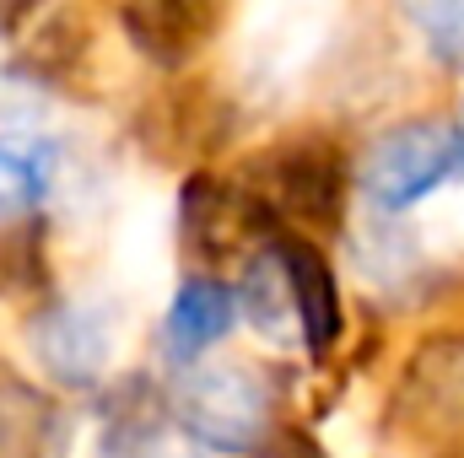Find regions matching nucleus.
I'll return each mask as SVG.
<instances>
[{
    "mask_svg": "<svg viewBox=\"0 0 464 458\" xmlns=\"http://www.w3.org/2000/svg\"><path fill=\"white\" fill-rule=\"evenodd\" d=\"M351 178L367 195V205L383 216H400L411 205H432V195L464 184V109L454 124L416 119V124L383 129L362 151Z\"/></svg>",
    "mask_w": 464,
    "mask_h": 458,
    "instance_id": "nucleus-1",
    "label": "nucleus"
},
{
    "mask_svg": "<svg viewBox=\"0 0 464 458\" xmlns=\"http://www.w3.org/2000/svg\"><path fill=\"white\" fill-rule=\"evenodd\" d=\"M405 22L427 38V49L464 71V0H438V5H405Z\"/></svg>",
    "mask_w": 464,
    "mask_h": 458,
    "instance_id": "nucleus-12",
    "label": "nucleus"
},
{
    "mask_svg": "<svg viewBox=\"0 0 464 458\" xmlns=\"http://www.w3.org/2000/svg\"><path fill=\"white\" fill-rule=\"evenodd\" d=\"M237 319H243V313H237V291L222 286V281H211V275H195V281H184L179 297L168 302L162 340H168V350H173L179 361H195V356H206L211 345L227 340Z\"/></svg>",
    "mask_w": 464,
    "mask_h": 458,
    "instance_id": "nucleus-9",
    "label": "nucleus"
},
{
    "mask_svg": "<svg viewBox=\"0 0 464 458\" xmlns=\"http://www.w3.org/2000/svg\"><path fill=\"white\" fill-rule=\"evenodd\" d=\"M38 405L22 394V383L16 388H5L0 383V453H16L22 448V437H27V415H33Z\"/></svg>",
    "mask_w": 464,
    "mask_h": 458,
    "instance_id": "nucleus-14",
    "label": "nucleus"
},
{
    "mask_svg": "<svg viewBox=\"0 0 464 458\" xmlns=\"http://www.w3.org/2000/svg\"><path fill=\"white\" fill-rule=\"evenodd\" d=\"M281 253H286V270L297 281V302H303V329H308V350H330L341 340V291H335V275L324 264V253L314 248V237H297V232H281L276 237Z\"/></svg>",
    "mask_w": 464,
    "mask_h": 458,
    "instance_id": "nucleus-10",
    "label": "nucleus"
},
{
    "mask_svg": "<svg viewBox=\"0 0 464 458\" xmlns=\"http://www.w3.org/2000/svg\"><path fill=\"white\" fill-rule=\"evenodd\" d=\"M259 216H265V205L243 184H222V178H206L200 173L184 189V232H189V243L206 259L243 253L248 237L259 232Z\"/></svg>",
    "mask_w": 464,
    "mask_h": 458,
    "instance_id": "nucleus-8",
    "label": "nucleus"
},
{
    "mask_svg": "<svg viewBox=\"0 0 464 458\" xmlns=\"http://www.w3.org/2000/svg\"><path fill=\"white\" fill-rule=\"evenodd\" d=\"M60 146L33 135H0V227L33 216L54 189Z\"/></svg>",
    "mask_w": 464,
    "mask_h": 458,
    "instance_id": "nucleus-11",
    "label": "nucleus"
},
{
    "mask_svg": "<svg viewBox=\"0 0 464 458\" xmlns=\"http://www.w3.org/2000/svg\"><path fill=\"white\" fill-rule=\"evenodd\" d=\"M254 458H330L308 432H297V426H281V432H270V443L259 448Z\"/></svg>",
    "mask_w": 464,
    "mask_h": 458,
    "instance_id": "nucleus-15",
    "label": "nucleus"
},
{
    "mask_svg": "<svg viewBox=\"0 0 464 458\" xmlns=\"http://www.w3.org/2000/svg\"><path fill=\"white\" fill-rule=\"evenodd\" d=\"M237 313L243 324L276 350H308V329H303V302H297V281L286 270L281 243L248 253L243 275H237Z\"/></svg>",
    "mask_w": 464,
    "mask_h": 458,
    "instance_id": "nucleus-6",
    "label": "nucleus"
},
{
    "mask_svg": "<svg viewBox=\"0 0 464 458\" xmlns=\"http://www.w3.org/2000/svg\"><path fill=\"white\" fill-rule=\"evenodd\" d=\"M173 426L206 453H259L270 443V388L248 361H195L173 383Z\"/></svg>",
    "mask_w": 464,
    "mask_h": 458,
    "instance_id": "nucleus-2",
    "label": "nucleus"
},
{
    "mask_svg": "<svg viewBox=\"0 0 464 458\" xmlns=\"http://www.w3.org/2000/svg\"><path fill=\"white\" fill-rule=\"evenodd\" d=\"M243 189L265 205V216L292 222L297 237L324 232L346 211V162L330 140H292L281 151H265Z\"/></svg>",
    "mask_w": 464,
    "mask_h": 458,
    "instance_id": "nucleus-4",
    "label": "nucleus"
},
{
    "mask_svg": "<svg viewBox=\"0 0 464 458\" xmlns=\"http://www.w3.org/2000/svg\"><path fill=\"white\" fill-rule=\"evenodd\" d=\"M227 11L222 5H200V0H146V5H124L119 27L130 33V43L157 60L162 71L189 65L217 33H222Z\"/></svg>",
    "mask_w": 464,
    "mask_h": 458,
    "instance_id": "nucleus-7",
    "label": "nucleus"
},
{
    "mask_svg": "<svg viewBox=\"0 0 464 458\" xmlns=\"http://www.w3.org/2000/svg\"><path fill=\"white\" fill-rule=\"evenodd\" d=\"M416 237H421L427 259H464V184L443 189V195L421 211Z\"/></svg>",
    "mask_w": 464,
    "mask_h": 458,
    "instance_id": "nucleus-13",
    "label": "nucleus"
},
{
    "mask_svg": "<svg viewBox=\"0 0 464 458\" xmlns=\"http://www.w3.org/2000/svg\"><path fill=\"white\" fill-rule=\"evenodd\" d=\"M27 350L60 388H92L124 350V308L109 297H60L27 324Z\"/></svg>",
    "mask_w": 464,
    "mask_h": 458,
    "instance_id": "nucleus-3",
    "label": "nucleus"
},
{
    "mask_svg": "<svg viewBox=\"0 0 464 458\" xmlns=\"http://www.w3.org/2000/svg\"><path fill=\"white\" fill-rule=\"evenodd\" d=\"M330 5H259L237 22V76L248 92H286L330 38Z\"/></svg>",
    "mask_w": 464,
    "mask_h": 458,
    "instance_id": "nucleus-5",
    "label": "nucleus"
}]
</instances>
